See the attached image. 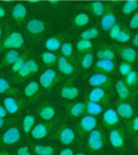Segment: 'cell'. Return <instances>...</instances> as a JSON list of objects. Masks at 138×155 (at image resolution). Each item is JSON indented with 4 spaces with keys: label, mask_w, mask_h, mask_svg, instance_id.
<instances>
[{
    "label": "cell",
    "mask_w": 138,
    "mask_h": 155,
    "mask_svg": "<svg viewBox=\"0 0 138 155\" xmlns=\"http://www.w3.org/2000/svg\"><path fill=\"white\" fill-rule=\"evenodd\" d=\"M85 148L90 153H100L105 150V135L102 128L96 127L87 135Z\"/></svg>",
    "instance_id": "1"
},
{
    "label": "cell",
    "mask_w": 138,
    "mask_h": 155,
    "mask_svg": "<svg viewBox=\"0 0 138 155\" xmlns=\"http://www.w3.org/2000/svg\"><path fill=\"white\" fill-rule=\"evenodd\" d=\"M53 139L57 140L62 146H71L78 143L79 135L77 133V129L74 126L65 125L58 128L57 131L53 134Z\"/></svg>",
    "instance_id": "2"
},
{
    "label": "cell",
    "mask_w": 138,
    "mask_h": 155,
    "mask_svg": "<svg viewBox=\"0 0 138 155\" xmlns=\"http://www.w3.org/2000/svg\"><path fill=\"white\" fill-rule=\"evenodd\" d=\"M22 131L23 130L16 124L2 130L0 134V146L12 147L17 145L22 140Z\"/></svg>",
    "instance_id": "3"
},
{
    "label": "cell",
    "mask_w": 138,
    "mask_h": 155,
    "mask_svg": "<svg viewBox=\"0 0 138 155\" xmlns=\"http://www.w3.org/2000/svg\"><path fill=\"white\" fill-rule=\"evenodd\" d=\"M40 70V66L34 59H27L25 61V64L22 68L18 70L16 74H14L13 78H12V83L14 84H19V83L25 82L28 77H31L32 75L36 74Z\"/></svg>",
    "instance_id": "4"
},
{
    "label": "cell",
    "mask_w": 138,
    "mask_h": 155,
    "mask_svg": "<svg viewBox=\"0 0 138 155\" xmlns=\"http://www.w3.org/2000/svg\"><path fill=\"white\" fill-rule=\"evenodd\" d=\"M57 125V120L50 121H42L39 124H35V126L33 127V129L31 130L30 136L33 140H43L45 138L49 137V135L51 134V131L53 130V128Z\"/></svg>",
    "instance_id": "5"
},
{
    "label": "cell",
    "mask_w": 138,
    "mask_h": 155,
    "mask_svg": "<svg viewBox=\"0 0 138 155\" xmlns=\"http://www.w3.org/2000/svg\"><path fill=\"white\" fill-rule=\"evenodd\" d=\"M109 144L113 151L123 152L126 147V133L121 127H112L109 130Z\"/></svg>",
    "instance_id": "6"
},
{
    "label": "cell",
    "mask_w": 138,
    "mask_h": 155,
    "mask_svg": "<svg viewBox=\"0 0 138 155\" xmlns=\"http://www.w3.org/2000/svg\"><path fill=\"white\" fill-rule=\"evenodd\" d=\"M96 127H97L96 117L85 113L83 117H80V119H79L77 126H76V129H77L79 137L86 138L87 135L91 133L93 129H95Z\"/></svg>",
    "instance_id": "7"
},
{
    "label": "cell",
    "mask_w": 138,
    "mask_h": 155,
    "mask_svg": "<svg viewBox=\"0 0 138 155\" xmlns=\"http://www.w3.org/2000/svg\"><path fill=\"white\" fill-rule=\"evenodd\" d=\"M86 81L91 87H104V88L111 90L113 86L111 76L108 74L99 73V71H94L91 75H88Z\"/></svg>",
    "instance_id": "8"
},
{
    "label": "cell",
    "mask_w": 138,
    "mask_h": 155,
    "mask_svg": "<svg viewBox=\"0 0 138 155\" xmlns=\"http://www.w3.org/2000/svg\"><path fill=\"white\" fill-rule=\"evenodd\" d=\"M24 45V38L21 32L15 31L0 43V52L6 50H19Z\"/></svg>",
    "instance_id": "9"
},
{
    "label": "cell",
    "mask_w": 138,
    "mask_h": 155,
    "mask_svg": "<svg viewBox=\"0 0 138 155\" xmlns=\"http://www.w3.org/2000/svg\"><path fill=\"white\" fill-rule=\"evenodd\" d=\"M2 104L10 116H16L23 110L25 101L17 95H7L2 99Z\"/></svg>",
    "instance_id": "10"
},
{
    "label": "cell",
    "mask_w": 138,
    "mask_h": 155,
    "mask_svg": "<svg viewBox=\"0 0 138 155\" xmlns=\"http://www.w3.org/2000/svg\"><path fill=\"white\" fill-rule=\"evenodd\" d=\"M59 81V73L53 68L45 69L43 73L40 75L39 83L44 91H50L56 86Z\"/></svg>",
    "instance_id": "11"
},
{
    "label": "cell",
    "mask_w": 138,
    "mask_h": 155,
    "mask_svg": "<svg viewBox=\"0 0 138 155\" xmlns=\"http://www.w3.org/2000/svg\"><path fill=\"white\" fill-rule=\"evenodd\" d=\"M111 97V92L109 88L104 87H92V90L87 94V101L97 102L103 105L109 103V100Z\"/></svg>",
    "instance_id": "12"
},
{
    "label": "cell",
    "mask_w": 138,
    "mask_h": 155,
    "mask_svg": "<svg viewBox=\"0 0 138 155\" xmlns=\"http://www.w3.org/2000/svg\"><path fill=\"white\" fill-rule=\"evenodd\" d=\"M26 32L33 36V38H40L41 35H43L47 31V24L41 21L39 18H31L30 21H27L25 25Z\"/></svg>",
    "instance_id": "13"
},
{
    "label": "cell",
    "mask_w": 138,
    "mask_h": 155,
    "mask_svg": "<svg viewBox=\"0 0 138 155\" xmlns=\"http://www.w3.org/2000/svg\"><path fill=\"white\" fill-rule=\"evenodd\" d=\"M64 108L66 109L67 116L70 119H78L86 113V102L78 101L69 104H64Z\"/></svg>",
    "instance_id": "14"
},
{
    "label": "cell",
    "mask_w": 138,
    "mask_h": 155,
    "mask_svg": "<svg viewBox=\"0 0 138 155\" xmlns=\"http://www.w3.org/2000/svg\"><path fill=\"white\" fill-rule=\"evenodd\" d=\"M57 68L58 71L65 76V77L71 78L76 74V66L73 64V61L65 58V57H58V62H57Z\"/></svg>",
    "instance_id": "15"
},
{
    "label": "cell",
    "mask_w": 138,
    "mask_h": 155,
    "mask_svg": "<svg viewBox=\"0 0 138 155\" xmlns=\"http://www.w3.org/2000/svg\"><path fill=\"white\" fill-rule=\"evenodd\" d=\"M41 85H40L39 81H30L24 87V95L25 97L28 100L30 103H34L39 100L40 95H41Z\"/></svg>",
    "instance_id": "16"
},
{
    "label": "cell",
    "mask_w": 138,
    "mask_h": 155,
    "mask_svg": "<svg viewBox=\"0 0 138 155\" xmlns=\"http://www.w3.org/2000/svg\"><path fill=\"white\" fill-rule=\"evenodd\" d=\"M116 110L121 119H123L126 121L129 120L130 118H133L135 114V109L129 101H119L117 103Z\"/></svg>",
    "instance_id": "17"
},
{
    "label": "cell",
    "mask_w": 138,
    "mask_h": 155,
    "mask_svg": "<svg viewBox=\"0 0 138 155\" xmlns=\"http://www.w3.org/2000/svg\"><path fill=\"white\" fill-rule=\"evenodd\" d=\"M119 120H120V117L117 113V110L114 108L109 107L107 110L102 112V122L108 128L116 127L119 124Z\"/></svg>",
    "instance_id": "18"
},
{
    "label": "cell",
    "mask_w": 138,
    "mask_h": 155,
    "mask_svg": "<svg viewBox=\"0 0 138 155\" xmlns=\"http://www.w3.org/2000/svg\"><path fill=\"white\" fill-rule=\"evenodd\" d=\"M36 116L39 117L42 121H50L56 119L57 116V109L50 103L42 104L36 112Z\"/></svg>",
    "instance_id": "19"
},
{
    "label": "cell",
    "mask_w": 138,
    "mask_h": 155,
    "mask_svg": "<svg viewBox=\"0 0 138 155\" xmlns=\"http://www.w3.org/2000/svg\"><path fill=\"white\" fill-rule=\"evenodd\" d=\"M114 24H117V15L112 9H105L104 14L101 16L100 21V26L102 31L109 32V30L112 27Z\"/></svg>",
    "instance_id": "20"
},
{
    "label": "cell",
    "mask_w": 138,
    "mask_h": 155,
    "mask_svg": "<svg viewBox=\"0 0 138 155\" xmlns=\"http://www.w3.org/2000/svg\"><path fill=\"white\" fill-rule=\"evenodd\" d=\"M10 13H12V17L16 23L18 24H22L26 21V17H27V8L24 4H21V2H17L12 6V9H10Z\"/></svg>",
    "instance_id": "21"
},
{
    "label": "cell",
    "mask_w": 138,
    "mask_h": 155,
    "mask_svg": "<svg viewBox=\"0 0 138 155\" xmlns=\"http://www.w3.org/2000/svg\"><path fill=\"white\" fill-rule=\"evenodd\" d=\"M79 94H80V88L73 84H66L60 88L61 99L66 101H74L79 96Z\"/></svg>",
    "instance_id": "22"
},
{
    "label": "cell",
    "mask_w": 138,
    "mask_h": 155,
    "mask_svg": "<svg viewBox=\"0 0 138 155\" xmlns=\"http://www.w3.org/2000/svg\"><path fill=\"white\" fill-rule=\"evenodd\" d=\"M94 71L104 73L111 75L116 69V62L114 60H108V59H97L96 62H94Z\"/></svg>",
    "instance_id": "23"
},
{
    "label": "cell",
    "mask_w": 138,
    "mask_h": 155,
    "mask_svg": "<svg viewBox=\"0 0 138 155\" xmlns=\"http://www.w3.org/2000/svg\"><path fill=\"white\" fill-rule=\"evenodd\" d=\"M114 90L117 92V95L120 101H130L133 97V93L129 87L126 85L123 79H118L114 84Z\"/></svg>",
    "instance_id": "24"
},
{
    "label": "cell",
    "mask_w": 138,
    "mask_h": 155,
    "mask_svg": "<svg viewBox=\"0 0 138 155\" xmlns=\"http://www.w3.org/2000/svg\"><path fill=\"white\" fill-rule=\"evenodd\" d=\"M32 153L35 155H54L57 148L53 144H40L35 143L31 146Z\"/></svg>",
    "instance_id": "25"
},
{
    "label": "cell",
    "mask_w": 138,
    "mask_h": 155,
    "mask_svg": "<svg viewBox=\"0 0 138 155\" xmlns=\"http://www.w3.org/2000/svg\"><path fill=\"white\" fill-rule=\"evenodd\" d=\"M21 54L22 53L18 51V50H14V49L13 50H6L2 59L0 61V70L6 68V67H10L19 58Z\"/></svg>",
    "instance_id": "26"
},
{
    "label": "cell",
    "mask_w": 138,
    "mask_h": 155,
    "mask_svg": "<svg viewBox=\"0 0 138 155\" xmlns=\"http://www.w3.org/2000/svg\"><path fill=\"white\" fill-rule=\"evenodd\" d=\"M64 43V36L62 35H53L51 38H48L44 42V47L49 51H58L60 50L61 44Z\"/></svg>",
    "instance_id": "27"
},
{
    "label": "cell",
    "mask_w": 138,
    "mask_h": 155,
    "mask_svg": "<svg viewBox=\"0 0 138 155\" xmlns=\"http://www.w3.org/2000/svg\"><path fill=\"white\" fill-rule=\"evenodd\" d=\"M119 54L123 61H128L130 64H134L137 60L138 53L134 48L131 47H122L119 49Z\"/></svg>",
    "instance_id": "28"
},
{
    "label": "cell",
    "mask_w": 138,
    "mask_h": 155,
    "mask_svg": "<svg viewBox=\"0 0 138 155\" xmlns=\"http://www.w3.org/2000/svg\"><path fill=\"white\" fill-rule=\"evenodd\" d=\"M35 122H36V118H35L34 113H31V112L26 113L22 120L23 133L26 134V135H30L31 130L33 129V127L35 126Z\"/></svg>",
    "instance_id": "29"
},
{
    "label": "cell",
    "mask_w": 138,
    "mask_h": 155,
    "mask_svg": "<svg viewBox=\"0 0 138 155\" xmlns=\"http://www.w3.org/2000/svg\"><path fill=\"white\" fill-rule=\"evenodd\" d=\"M17 90H15L7 78L0 76V95H17Z\"/></svg>",
    "instance_id": "30"
},
{
    "label": "cell",
    "mask_w": 138,
    "mask_h": 155,
    "mask_svg": "<svg viewBox=\"0 0 138 155\" xmlns=\"http://www.w3.org/2000/svg\"><path fill=\"white\" fill-rule=\"evenodd\" d=\"M41 60L45 66H49V67H53V66H57V62H58V56H57L54 52L52 51H43L41 52Z\"/></svg>",
    "instance_id": "31"
},
{
    "label": "cell",
    "mask_w": 138,
    "mask_h": 155,
    "mask_svg": "<svg viewBox=\"0 0 138 155\" xmlns=\"http://www.w3.org/2000/svg\"><path fill=\"white\" fill-rule=\"evenodd\" d=\"M104 111V105L97 102H92V101H86V113L91 116L97 117L102 114Z\"/></svg>",
    "instance_id": "32"
},
{
    "label": "cell",
    "mask_w": 138,
    "mask_h": 155,
    "mask_svg": "<svg viewBox=\"0 0 138 155\" xmlns=\"http://www.w3.org/2000/svg\"><path fill=\"white\" fill-rule=\"evenodd\" d=\"M86 7L94 16H96V17H101L104 14V12H105V9H107L105 5H104L103 2H101V1H93V2H90Z\"/></svg>",
    "instance_id": "33"
},
{
    "label": "cell",
    "mask_w": 138,
    "mask_h": 155,
    "mask_svg": "<svg viewBox=\"0 0 138 155\" xmlns=\"http://www.w3.org/2000/svg\"><path fill=\"white\" fill-rule=\"evenodd\" d=\"M90 21H91V16L87 13L82 12V13H78L74 16L73 24L76 27H84V26H86L90 23Z\"/></svg>",
    "instance_id": "34"
},
{
    "label": "cell",
    "mask_w": 138,
    "mask_h": 155,
    "mask_svg": "<svg viewBox=\"0 0 138 155\" xmlns=\"http://www.w3.org/2000/svg\"><path fill=\"white\" fill-rule=\"evenodd\" d=\"M60 52L62 57H65V58L71 61L74 60V58H75V47H74L73 43L64 42L60 47Z\"/></svg>",
    "instance_id": "35"
},
{
    "label": "cell",
    "mask_w": 138,
    "mask_h": 155,
    "mask_svg": "<svg viewBox=\"0 0 138 155\" xmlns=\"http://www.w3.org/2000/svg\"><path fill=\"white\" fill-rule=\"evenodd\" d=\"M96 58L97 59H108V60H114L116 58V51L111 48L104 47L100 48L96 51Z\"/></svg>",
    "instance_id": "36"
},
{
    "label": "cell",
    "mask_w": 138,
    "mask_h": 155,
    "mask_svg": "<svg viewBox=\"0 0 138 155\" xmlns=\"http://www.w3.org/2000/svg\"><path fill=\"white\" fill-rule=\"evenodd\" d=\"M79 62H80L82 68H84V69L92 68L93 65H94V54H93L91 51L84 52V53H82V56H80Z\"/></svg>",
    "instance_id": "37"
},
{
    "label": "cell",
    "mask_w": 138,
    "mask_h": 155,
    "mask_svg": "<svg viewBox=\"0 0 138 155\" xmlns=\"http://www.w3.org/2000/svg\"><path fill=\"white\" fill-rule=\"evenodd\" d=\"M93 49V43L90 40H85V39H80L78 40L76 44H75V50L78 52V53H84V52L91 51Z\"/></svg>",
    "instance_id": "38"
},
{
    "label": "cell",
    "mask_w": 138,
    "mask_h": 155,
    "mask_svg": "<svg viewBox=\"0 0 138 155\" xmlns=\"http://www.w3.org/2000/svg\"><path fill=\"white\" fill-rule=\"evenodd\" d=\"M123 82L126 83V85L129 87L130 90L131 88H135V87L138 85V74L136 70H131L128 75H126L123 77Z\"/></svg>",
    "instance_id": "39"
},
{
    "label": "cell",
    "mask_w": 138,
    "mask_h": 155,
    "mask_svg": "<svg viewBox=\"0 0 138 155\" xmlns=\"http://www.w3.org/2000/svg\"><path fill=\"white\" fill-rule=\"evenodd\" d=\"M126 131L129 136L138 133V116H134L133 118H130L129 120H127V122H126Z\"/></svg>",
    "instance_id": "40"
},
{
    "label": "cell",
    "mask_w": 138,
    "mask_h": 155,
    "mask_svg": "<svg viewBox=\"0 0 138 155\" xmlns=\"http://www.w3.org/2000/svg\"><path fill=\"white\" fill-rule=\"evenodd\" d=\"M27 59H28V52L26 51L25 53L21 54L17 60L15 61L13 65L10 66V70H12V73H13V74L17 73L18 70L22 68L23 66H24V64H25V61L27 60Z\"/></svg>",
    "instance_id": "41"
},
{
    "label": "cell",
    "mask_w": 138,
    "mask_h": 155,
    "mask_svg": "<svg viewBox=\"0 0 138 155\" xmlns=\"http://www.w3.org/2000/svg\"><path fill=\"white\" fill-rule=\"evenodd\" d=\"M138 9V2L137 1H127L122 5L121 7V12L123 15H131L134 14Z\"/></svg>",
    "instance_id": "42"
},
{
    "label": "cell",
    "mask_w": 138,
    "mask_h": 155,
    "mask_svg": "<svg viewBox=\"0 0 138 155\" xmlns=\"http://www.w3.org/2000/svg\"><path fill=\"white\" fill-rule=\"evenodd\" d=\"M99 34H100V32L96 27H91V28H88V30L83 31L82 33H80V39H85V40L92 41V40H94V39H97V38H99Z\"/></svg>",
    "instance_id": "43"
},
{
    "label": "cell",
    "mask_w": 138,
    "mask_h": 155,
    "mask_svg": "<svg viewBox=\"0 0 138 155\" xmlns=\"http://www.w3.org/2000/svg\"><path fill=\"white\" fill-rule=\"evenodd\" d=\"M133 70V64H130L128 61H121L118 66V71L122 77H125L126 75H128Z\"/></svg>",
    "instance_id": "44"
},
{
    "label": "cell",
    "mask_w": 138,
    "mask_h": 155,
    "mask_svg": "<svg viewBox=\"0 0 138 155\" xmlns=\"http://www.w3.org/2000/svg\"><path fill=\"white\" fill-rule=\"evenodd\" d=\"M130 39H131V34L129 33V31L122 28L119 35H118V38L116 39V41L118 43H127Z\"/></svg>",
    "instance_id": "45"
},
{
    "label": "cell",
    "mask_w": 138,
    "mask_h": 155,
    "mask_svg": "<svg viewBox=\"0 0 138 155\" xmlns=\"http://www.w3.org/2000/svg\"><path fill=\"white\" fill-rule=\"evenodd\" d=\"M16 124V119L15 118H1L0 117V130H5L10 126Z\"/></svg>",
    "instance_id": "46"
},
{
    "label": "cell",
    "mask_w": 138,
    "mask_h": 155,
    "mask_svg": "<svg viewBox=\"0 0 138 155\" xmlns=\"http://www.w3.org/2000/svg\"><path fill=\"white\" fill-rule=\"evenodd\" d=\"M121 30H122V26L120 25V24H114V25L109 30V38L111 40H114L116 41V39L118 38V35H119V33L121 32Z\"/></svg>",
    "instance_id": "47"
},
{
    "label": "cell",
    "mask_w": 138,
    "mask_h": 155,
    "mask_svg": "<svg viewBox=\"0 0 138 155\" xmlns=\"http://www.w3.org/2000/svg\"><path fill=\"white\" fill-rule=\"evenodd\" d=\"M129 28L130 30H138V10H136L134 14H133V16L130 18L129 21Z\"/></svg>",
    "instance_id": "48"
},
{
    "label": "cell",
    "mask_w": 138,
    "mask_h": 155,
    "mask_svg": "<svg viewBox=\"0 0 138 155\" xmlns=\"http://www.w3.org/2000/svg\"><path fill=\"white\" fill-rule=\"evenodd\" d=\"M15 155H33V153H32V150H31L30 147L23 145V146L17 147Z\"/></svg>",
    "instance_id": "49"
},
{
    "label": "cell",
    "mask_w": 138,
    "mask_h": 155,
    "mask_svg": "<svg viewBox=\"0 0 138 155\" xmlns=\"http://www.w3.org/2000/svg\"><path fill=\"white\" fill-rule=\"evenodd\" d=\"M59 155H75V152H74L73 148H70L69 146H66L65 148H62L59 152Z\"/></svg>",
    "instance_id": "50"
},
{
    "label": "cell",
    "mask_w": 138,
    "mask_h": 155,
    "mask_svg": "<svg viewBox=\"0 0 138 155\" xmlns=\"http://www.w3.org/2000/svg\"><path fill=\"white\" fill-rule=\"evenodd\" d=\"M9 113L7 112L6 108L4 107V104H0V117L1 118H9Z\"/></svg>",
    "instance_id": "51"
},
{
    "label": "cell",
    "mask_w": 138,
    "mask_h": 155,
    "mask_svg": "<svg viewBox=\"0 0 138 155\" xmlns=\"http://www.w3.org/2000/svg\"><path fill=\"white\" fill-rule=\"evenodd\" d=\"M133 147L134 148H138V133L133 135Z\"/></svg>",
    "instance_id": "52"
},
{
    "label": "cell",
    "mask_w": 138,
    "mask_h": 155,
    "mask_svg": "<svg viewBox=\"0 0 138 155\" xmlns=\"http://www.w3.org/2000/svg\"><path fill=\"white\" fill-rule=\"evenodd\" d=\"M133 44H134V47L138 48V33H136L133 38Z\"/></svg>",
    "instance_id": "53"
},
{
    "label": "cell",
    "mask_w": 138,
    "mask_h": 155,
    "mask_svg": "<svg viewBox=\"0 0 138 155\" xmlns=\"http://www.w3.org/2000/svg\"><path fill=\"white\" fill-rule=\"evenodd\" d=\"M5 16H6V10H5V8L0 5V18H5Z\"/></svg>",
    "instance_id": "54"
},
{
    "label": "cell",
    "mask_w": 138,
    "mask_h": 155,
    "mask_svg": "<svg viewBox=\"0 0 138 155\" xmlns=\"http://www.w3.org/2000/svg\"><path fill=\"white\" fill-rule=\"evenodd\" d=\"M0 155H15L12 152L7 151V150H0Z\"/></svg>",
    "instance_id": "55"
},
{
    "label": "cell",
    "mask_w": 138,
    "mask_h": 155,
    "mask_svg": "<svg viewBox=\"0 0 138 155\" xmlns=\"http://www.w3.org/2000/svg\"><path fill=\"white\" fill-rule=\"evenodd\" d=\"M2 36H4V26L0 24V42L2 40Z\"/></svg>",
    "instance_id": "56"
},
{
    "label": "cell",
    "mask_w": 138,
    "mask_h": 155,
    "mask_svg": "<svg viewBox=\"0 0 138 155\" xmlns=\"http://www.w3.org/2000/svg\"><path fill=\"white\" fill-rule=\"evenodd\" d=\"M75 155H87V154L84 153V152H77V153H75Z\"/></svg>",
    "instance_id": "57"
},
{
    "label": "cell",
    "mask_w": 138,
    "mask_h": 155,
    "mask_svg": "<svg viewBox=\"0 0 138 155\" xmlns=\"http://www.w3.org/2000/svg\"><path fill=\"white\" fill-rule=\"evenodd\" d=\"M97 155H105V154H97Z\"/></svg>",
    "instance_id": "58"
},
{
    "label": "cell",
    "mask_w": 138,
    "mask_h": 155,
    "mask_svg": "<svg viewBox=\"0 0 138 155\" xmlns=\"http://www.w3.org/2000/svg\"><path fill=\"white\" fill-rule=\"evenodd\" d=\"M137 74H138V71H137Z\"/></svg>",
    "instance_id": "59"
}]
</instances>
